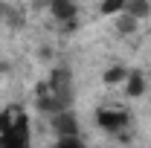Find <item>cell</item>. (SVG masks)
Instances as JSON below:
<instances>
[{
	"label": "cell",
	"instance_id": "9c48e42d",
	"mask_svg": "<svg viewBox=\"0 0 151 148\" xmlns=\"http://www.w3.org/2000/svg\"><path fill=\"white\" fill-rule=\"evenodd\" d=\"M0 148H3V145H0Z\"/></svg>",
	"mask_w": 151,
	"mask_h": 148
},
{
	"label": "cell",
	"instance_id": "5b68a950",
	"mask_svg": "<svg viewBox=\"0 0 151 148\" xmlns=\"http://www.w3.org/2000/svg\"><path fill=\"white\" fill-rule=\"evenodd\" d=\"M148 12H151L148 0H128V6H125V15H131L134 20H142Z\"/></svg>",
	"mask_w": 151,
	"mask_h": 148
},
{
	"label": "cell",
	"instance_id": "ba28073f",
	"mask_svg": "<svg viewBox=\"0 0 151 148\" xmlns=\"http://www.w3.org/2000/svg\"><path fill=\"white\" fill-rule=\"evenodd\" d=\"M137 23H139V20H134L131 15H125V12H122V15H116V29H119V32H134V29H137Z\"/></svg>",
	"mask_w": 151,
	"mask_h": 148
},
{
	"label": "cell",
	"instance_id": "6da1fadb",
	"mask_svg": "<svg viewBox=\"0 0 151 148\" xmlns=\"http://www.w3.org/2000/svg\"><path fill=\"white\" fill-rule=\"evenodd\" d=\"M96 122L105 131H122L128 125V113L122 111V108H102V111L96 113Z\"/></svg>",
	"mask_w": 151,
	"mask_h": 148
},
{
	"label": "cell",
	"instance_id": "8992f818",
	"mask_svg": "<svg viewBox=\"0 0 151 148\" xmlns=\"http://www.w3.org/2000/svg\"><path fill=\"white\" fill-rule=\"evenodd\" d=\"M128 73H131V70H125L122 64H116V67H111L108 73L102 75V81H105L108 87H113V84H125V78H128Z\"/></svg>",
	"mask_w": 151,
	"mask_h": 148
},
{
	"label": "cell",
	"instance_id": "277c9868",
	"mask_svg": "<svg viewBox=\"0 0 151 148\" xmlns=\"http://www.w3.org/2000/svg\"><path fill=\"white\" fill-rule=\"evenodd\" d=\"M125 93H128L131 99L142 96V93H145V78L139 73H128V78H125Z\"/></svg>",
	"mask_w": 151,
	"mask_h": 148
},
{
	"label": "cell",
	"instance_id": "52a82bcc",
	"mask_svg": "<svg viewBox=\"0 0 151 148\" xmlns=\"http://www.w3.org/2000/svg\"><path fill=\"white\" fill-rule=\"evenodd\" d=\"M125 6H128V0H102L99 3V12L108 15V18H116V15L125 12Z\"/></svg>",
	"mask_w": 151,
	"mask_h": 148
},
{
	"label": "cell",
	"instance_id": "3957f363",
	"mask_svg": "<svg viewBox=\"0 0 151 148\" xmlns=\"http://www.w3.org/2000/svg\"><path fill=\"white\" fill-rule=\"evenodd\" d=\"M50 12L61 23H73L76 20V3L73 0H50Z\"/></svg>",
	"mask_w": 151,
	"mask_h": 148
},
{
	"label": "cell",
	"instance_id": "7a4b0ae2",
	"mask_svg": "<svg viewBox=\"0 0 151 148\" xmlns=\"http://www.w3.org/2000/svg\"><path fill=\"white\" fill-rule=\"evenodd\" d=\"M52 125H55V131L64 137V139H73L76 134H78V119H76L70 111H58V113H52Z\"/></svg>",
	"mask_w": 151,
	"mask_h": 148
}]
</instances>
